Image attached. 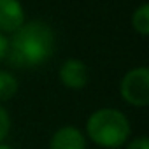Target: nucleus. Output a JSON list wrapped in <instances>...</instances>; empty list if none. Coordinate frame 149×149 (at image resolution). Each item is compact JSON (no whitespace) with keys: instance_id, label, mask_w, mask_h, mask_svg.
<instances>
[{"instance_id":"nucleus-6","label":"nucleus","mask_w":149,"mask_h":149,"mask_svg":"<svg viewBox=\"0 0 149 149\" xmlns=\"http://www.w3.org/2000/svg\"><path fill=\"white\" fill-rule=\"evenodd\" d=\"M49 149H86V139L76 126H61L54 132Z\"/></svg>"},{"instance_id":"nucleus-3","label":"nucleus","mask_w":149,"mask_h":149,"mask_svg":"<svg viewBox=\"0 0 149 149\" xmlns=\"http://www.w3.org/2000/svg\"><path fill=\"white\" fill-rule=\"evenodd\" d=\"M121 97L135 107H146L149 104V70L146 67L133 68L123 77Z\"/></svg>"},{"instance_id":"nucleus-1","label":"nucleus","mask_w":149,"mask_h":149,"mask_svg":"<svg viewBox=\"0 0 149 149\" xmlns=\"http://www.w3.org/2000/svg\"><path fill=\"white\" fill-rule=\"evenodd\" d=\"M54 53V32L42 21H32L14 32L7 47L14 67H37Z\"/></svg>"},{"instance_id":"nucleus-4","label":"nucleus","mask_w":149,"mask_h":149,"mask_svg":"<svg viewBox=\"0 0 149 149\" xmlns=\"http://www.w3.org/2000/svg\"><path fill=\"white\" fill-rule=\"evenodd\" d=\"M60 81L70 90H81L88 84V67L81 60H67L60 68Z\"/></svg>"},{"instance_id":"nucleus-11","label":"nucleus","mask_w":149,"mask_h":149,"mask_svg":"<svg viewBox=\"0 0 149 149\" xmlns=\"http://www.w3.org/2000/svg\"><path fill=\"white\" fill-rule=\"evenodd\" d=\"M7 47H9V40L4 37V33H0V60L7 56Z\"/></svg>"},{"instance_id":"nucleus-9","label":"nucleus","mask_w":149,"mask_h":149,"mask_svg":"<svg viewBox=\"0 0 149 149\" xmlns=\"http://www.w3.org/2000/svg\"><path fill=\"white\" fill-rule=\"evenodd\" d=\"M9 128H11V119H9V114H7V111H6L2 105H0V144H2V140L7 137Z\"/></svg>"},{"instance_id":"nucleus-5","label":"nucleus","mask_w":149,"mask_h":149,"mask_svg":"<svg viewBox=\"0 0 149 149\" xmlns=\"http://www.w3.org/2000/svg\"><path fill=\"white\" fill-rule=\"evenodd\" d=\"M23 21L25 13L18 0H0V32H16Z\"/></svg>"},{"instance_id":"nucleus-12","label":"nucleus","mask_w":149,"mask_h":149,"mask_svg":"<svg viewBox=\"0 0 149 149\" xmlns=\"http://www.w3.org/2000/svg\"><path fill=\"white\" fill-rule=\"evenodd\" d=\"M0 149H14V147H11V146H7V144H0Z\"/></svg>"},{"instance_id":"nucleus-10","label":"nucleus","mask_w":149,"mask_h":149,"mask_svg":"<svg viewBox=\"0 0 149 149\" xmlns=\"http://www.w3.org/2000/svg\"><path fill=\"white\" fill-rule=\"evenodd\" d=\"M128 149H149V139L146 135L137 137L128 144Z\"/></svg>"},{"instance_id":"nucleus-7","label":"nucleus","mask_w":149,"mask_h":149,"mask_svg":"<svg viewBox=\"0 0 149 149\" xmlns=\"http://www.w3.org/2000/svg\"><path fill=\"white\" fill-rule=\"evenodd\" d=\"M18 91V81L13 74L0 70V102L11 100Z\"/></svg>"},{"instance_id":"nucleus-2","label":"nucleus","mask_w":149,"mask_h":149,"mask_svg":"<svg viewBox=\"0 0 149 149\" xmlns=\"http://www.w3.org/2000/svg\"><path fill=\"white\" fill-rule=\"evenodd\" d=\"M86 132L97 146L118 149L130 137V121L118 109H98L88 118Z\"/></svg>"},{"instance_id":"nucleus-8","label":"nucleus","mask_w":149,"mask_h":149,"mask_svg":"<svg viewBox=\"0 0 149 149\" xmlns=\"http://www.w3.org/2000/svg\"><path fill=\"white\" fill-rule=\"evenodd\" d=\"M132 23H133V28H135L142 37H146V35L149 33V6H147V4H142V6L133 13Z\"/></svg>"}]
</instances>
